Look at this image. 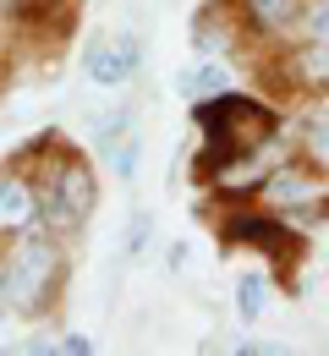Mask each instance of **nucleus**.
<instances>
[{
	"instance_id": "9d476101",
	"label": "nucleus",
	"mask_w": 329,
	"mask_h": 356,
	"mask_svg": "<svg viewBox=\"0 0 329 356\" xmlns=\"http://www.w3.org/2000/svg\"><path fill=\"white\" fill-rule=\"evenodd\" d=\"M225 88H231V77H225V66H220V60H203V66H192V72H182V83H176V93H182V99H192V104H203V99H220Z\"/></svg>"
},
{
	"instance_id": "5701e85b",
	"label": "nucleus",
	"mask_w": 329,
	"mask_h": 356,
	"mask_svg": "<svg viewBox=\"0 0 329 356\" xmlns=\"http://www.w3.org/2000/svg\"><path fill=\"white\" fill-rule=\"evenodd\" d=\"M324 214H329V203H324Z\"/></svg>"
},
{
	"instance_id": "39448f33",
	"label": "nucleus",
	"mask_w": 329,
	"mask_h": 356,
	"mask_svg": "<svg viewBox=\"0 0 329 356\" xmlns=\"http://www.w3.org/2000/svg\"><path fill=\"white\" fill-rule=\"evenodd\" d=\"M280 83L291 93H302V99H324L329 93V39H319V33L291 39L280 55Z\"/></svg>"
},
{
	"instance_id": "4468645a",
	"label": "nucleus",
	"mask_w": 329,
	"mask_h": 356,
	"mask_svg": "<svg viewBox=\"0 0 329 356\" xmlns=\"http://www.w3.org/2000/svg\"><path fill=\"white\" fill-rule=\"evenodd\" d=\"M302 159H313L319 170L329 176V115H319V121H307L302 127V148H296Z\"/></svg>"
},
{
	"instance_id": "2eb2a0df",
	"label": "nucleus",
	"mask_w": 329,
	"mask_h": 356,
	"mask_svg": "<svg viewBox=\"0 0 329 356\" xmlns=\"http://www.w3.org/2000/svg\"><path fill=\"white\" fill-rule=\"evenodd\" d=\"M104 159H110V170H115V176H127V181L138 176V159H143V137H138V127L121 137V143H115V148H110Z\"/></svg>"
},
{
	"instance_id": "9b49d317",
	"label": "nucleus",
	"mask_w": 329,
	"mask_h": 356,
	"mask_svg": "<svg viewBox=\"0 0 329 356\" xmlns=\"http://www.w3.org/2000/svg\"><path fill=\"white\" fill-rule=\"evenodd\" d=\"M264 307H269V280L264 274H241L236 280V318L241 323H258Z\"/></svg>"
},
{
	"instance_id": "6ab92c4d",
	"label": "nucleus",
	"mask_w": 329,
	"mask_h": 356,
	"mask_svg": "<svg viewBox=\"0 0 329 356\" xmlns=\"http://www.w3.org/2000/svg\"><path fill=\"white\" fill-rule=\"evenodd\" d=\"M0 49H6V17H0Z\"/></svg>"
},
{
	"instance_id": "aec40b11",
	"label": "nucleus",
	"mask_w": 329,
	"mask_h": 356,
	"mask_svg": "<svg viewBox=\"0 0 329 356\" xmlns=\"http://www.w3.org/2000/svg\"><path fill=\"white\" fill-rule=\"evenodd\" d=\"M0 302H6V291H0ZM0 323H6V307H0Z\"/></svg>"
},
{
	"instance_id": "7ed1b4c3",
	"label": "nucleus",
	"mask_w": 329,
	"mask_h": 356,
	"mask_svg": "<svg viewBox=\"0 0 329 356\" xmlns=\"http://www.w3.org/2000/svg\"><path fill=\"white\" fill-rule=\"evenodd\" d=\"M99 203V186H94V170L83 159H61L49 181L39 186V220L49 230H77V225L94 214Z\"/></svg>"
},
{
	"instance_id": "f03ea898",
	"label": "nucleus",
	"mask_w": 329,
	"mask_h": 356,
	"mask_svg": "<svg viewBox=\"0 0 329 356\" xmlns=\"http://www.w3.org/2000/svg\"><path fill=\"white\" fill-rule=\"evenodd\" d=\"M61 274H66V258L49 236H33L22 230V241L11 247V258L0 264V291L17 312H45L61 291Z\"/></svg>"
},
{
	"instance_id": "f3484780",
	"label": "nucleus",
	"mask_w": 329,
	"mask_h": 356,
	"mask_svg": "<svg viewBox=\"0 0 329 356\" xmlns=\"http://www.w3.org/2000/svg\"><path fill=\"white\" fill-rule=\"evenodd\" d=\"M55 351H61V356H88V351H94V340H88V334H66Z\"/></svg>"
},
{
	"instance_id": "dca6fc26",
	"label": "nucleus",
	"mask_w": 329,
	"mask_h": 356,
	"mask_svg": "<svg viewBox=\"0 0 329 356\" xmlns=\"http://www.w3.org/2000/svg\"><path fill=\"white\" fill-rule=\"evenodd\" d=\"M148 236H154V220H148V214H132V220H127V230H121V247H127V258H138L143 247H148Z\"/></svg>"
},
{
	"instance_id": "423d86ee",
	"label": "nucleus",
	"mask_w": 329,
	"mask_h": 356,
	"mask_svg": "<svg viewBox=\"0 0 329 356\" xmlns=\"http://www.w3.org/2000/svg\"><path fill=\"white\" fill-rule=\"evenodd\" d=\"M324 170L313 165V159H302V154H291L275 176L264 181V203L269 209H280V214H296V209H307V203H319L324 197Z\"/></svg>"
},
{
	"instance_id": "f257e3e1",
	"label": "nucleus",
	"mask_w": 329,
	"mask_h": 356,
	"mask_svg": "<svg viewBox=\"0 0 329 356\" xmlns=\"http://www.w3.org/2000/svg\"><path fill=\"white\" fill-rule=\"evenodd\" d=\"M192 121L209 137V159H225V154H241L252 143L280 132V115L264 104V99H247V93H220V99H203L192 104Z\"/></svg>"
},
{
	"instance_id": "ddd939ff",
	"label": "nucleus",
	"mask_w": 329,
	"mask_h": 356,
	"mask_svg": "<svg viewBox=\"0 0 329 356\" xmlns=\"http://www.w3.org/2000/svg\"><path fill=\"white\" fill-rule=\"evenodd\" d=\"M138 121H132V110H104V115H94V148L99 154H110L121 137L132 132Z\"/></svg>"
},
{
	"instance_id": "412c9836",
	"label": "nucleus",
	"mask_w": 329,
	"mask_h": 356,
	"mask_svg": "<svg viewBox=\"0 0 329 356\" xmlns=\"http://www.w3.org/2000/svg\"><path fill=\"white\" fill-rule=\"evenodd\" d=\"M319 6H329V0H319Z\"/></svg>"
},
{
	"instance_id": "4be33fe9",
	"label": "nucleus",
	"mask_w": 329,
	"mask_h": 356,
	"mask_svg": "<svg viewBox=\"0 0 329 356\" xmlns=\"http://www.w3.org/2000/svg\"><path fill=\"white\" fill-rule=\"evenodd\" d=\"M324 351H329V340H324Z\"/></svg>"
},
{
	"instance_id": "a211bd4d",
	"label": "nucleus",
	"mask_w": 329,
	"mask_h": 356,
	"mask_svg": "<svg viewBox=\"0 0 329 356\" xmlns=\"http://www.w3.org/2000/svg\"><path fill=\"white\" fill-rule=\"evenodd\" d=\"M121 55H127V66H132V72L143 66V39H138V33H121Z\"/></svg>"
},
{
	"instance_id": "1a4fd4ad",
	"label": "nucleus",
	"mask_w": 329,
	"mask_h": 356,
	"mask_svg": "<svg viewBox=\"0 0 329 356\" xmlns=\"http://www.w3.org/2000/svg\"><path fill=\"white\" fill-rule=\"evenodd\" d=\"M83 72H88V83H99V88H121L127 83V55H121V39H88V49H83Z\"/></svg>"
},
{
	"instance_id": "0eeeda50",
	"label": "nucleus",
	"mask_w": 329,
	"mask_h": 356,
	"mask_svg": "<svg viewBox=\"0 0 329 356\" xmlns=\"http://www.w3.org/2000/svg\"><path fill=\"white\" fill-rule=\"evenodd\" d=\"M307 6H313V0H236L241 28H247L252 39H291V33H302Z\"/></svg>"
},
{
	"instance_id": "f8f14e48",
	"label": "nucleus",
	"mask_w": 329,
	"mask_h": 356,
	"mask_svg": "<svg viewBox=\"0 0 329 356\" xmlns=\"http://www.w3.org/2000/svg\"><path fill=\"white\" fill-rule=\"evenodd\" d=\"M192 44L203 49V55H214V49H231V44H236L231 28H225V17H220V6L198 17V28H192Z\"/></svg>"
},
{
	"instance_id": "20e7f679",
	"label": "nucleus",
	"mask_w": 329,
	"mask_h": 356,
	"mask_svg": "<svg viewBox=\"0 0 329 356\" xmlns=\"http://www.w3.org/2000/svg\"><path fill=\"white\" fill-rule=\"evenodd\" d=\"M225 241L231 247H252V252H264L269 264H296L302 258V236H296V225H291V214H236L231 225H225Z\"/></svg>"
},
{
	"instance_id": "6e6552de",
	"label": "nucleus",
	"mask_w": 329,
	"mask_h": 356,
	"mask_svg": "<svg viewBox=\"0 0 329 356\" xmlns=\"http://www.w3.org/2000/svg\"><path fill=\"white\" fill-rule=\"evenodd\" d=\"M39 220V192L22 176H0V236H22Z\"/></svg>"
}]
</instances>
